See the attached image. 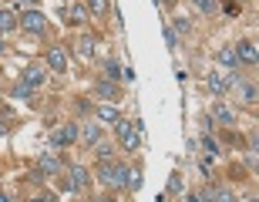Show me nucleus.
Wrapping results in <instances>:
<instances>
[{
    "label": "nucleus",
    "mask_w": 259,
    "mask_h": 202,
    "mask_svg": "<svg viewBox=\"0 0 259 202\" xmlns=\"http://www.w3.org/2000/svg\"><path fill=\"white\" fill-rule=\"evenodd\" d=\"M142 122H128V118H121L115 125V135H118V142H121V148H125L128 155H135L138 148H142Z\"/></svg>",
    "instance_id": "1"
},
{
    "label": "nucleus",
    "mask_w": 259,
    "mask_h": 202,
    "mask_svg": "<svg viewBox=\"0 0 259 202\" xmlns=\"http://www.w3.org/2000/svg\"><path fill=\"white\" fill-rule=\"evenodd\" d=\"M239 81H242V74H229V71H219V67L205 74V88H209L215 98H226V95H229V88L239 85Z\"/></svg>",
    "instance_id": "2"
},
{
    "label": "nucleus",
    "mask_w": 259,
    "mask_h": 202,
    "mask_svg": "<svg viewBox=\"0 0 259 202\" xmlns=\"http://www.w3.org/2000/svg\"><path fill=\"white\" fill-rule=\"evenodd\" d=\"M48 27H51L48 17H44L37 7H27L24 14H20V30H24V34H30V37H44V34H48Z\"/></svg>",
    "instance_id": "3"
},
{
    "label": "nucleus",
    "mask_w": 259,
    "mask_h": 202,
    "mask_svg": "<svg viewBox=\"0 0 259 202\" xmlns=\"http://www.w3.org/2000/svg\"><path fill=\"white\" fill-rule=\"evenodd\" d=\"M64 179H67V185H71V192H84L88 185L95 182V175H91V169L88 165H81V162H67V169H64Z\"/></svg>",
    "instance_id": "4"
},
{
    "label": "nucleus",
    "mask_w": 259,
    "mask_h": 202,
    "mask_svg": "<svg viewBox=\"0 0 259 202\" xmlns=\"http://www.w3.org/2000/svg\"><path fill=\"white\" fill-rule=\"evenodd\" d=\"M64 169H67V158H64V155L44 152V155H37V169H34V172H37V175H54V179H58Z\"/></svg>",
    "instance_id": "5"
},
{
    "label": "nucleus",
    "mask_w": 259,
    "mask_h": 202,
    "mask_svg": "<svg viewBox=\"0 0 259 202\" xmlns=\"http://www.w3.org/2000/svg\"><path fill=\"white\" fill-rule=\"evenodd\" d=\"M44 67L51 74H67V48L64 44H51L44 51Z\"/></svg>",
    "instance_id": "6"
},
{
    "label": "nucleus",
    "mask_w": 259,
    "mask_h": 202,
    "mask_svg": "<svg viewBox=\"0 0 259 202\" xmlns=\"http://www.w3.org/2000/svg\"><path fill=\"white\" fill-rule=\"evenodd\" d=\"M77 132H81V125H77V122L58 125L54 132H51V145H54V148H71V145L77 142Z\"/></svg>",
    "instance_id": "7"
},
{
    "label": "nucleus",
    "mask_w": 259,
    "mask_h": 202,
    "mask_svg": "<svg viewBox=\"0 0 259 202\" xmlns=\"http://www.w3.org/2000/svg\"><path fill=\"white\" fill-rule=\"evenodd\" d=\"M95 95L101 98L105 105H118V101H121V85H118V81H108V77H98Z\"/></svg>",
    "instance_id": "8"
},
{
    "label": "nucleus",
    "mask_w": 259,
    "mask_h": 202,
    "mask_svg": "<svg viewBox=\"0 0 259 202\" xmlns=\"http://www.w3.org/2000/svg\"><path fill=\"white\" fill-rule=\"evenodd\" d=\"M58 17L67 20L71 27H84L88 20H91V14H88L84 4H71V7H58Z\"/></svg>",
    "instance_id": "9"
},
{
    "label": "nucleus",
    "mask_w": 259,
    "mask_h": 202,
    "mask_svg": "<svg viewBox=\"0 0 259 202\" xmlns=\"http://www.w3.org/2000/svg\"><path fill=\"white\" fill-rule=\"evenodd\" d=\"M91 115H95V122H101V125H105V128H115L118 122L125 118V115H121V108H118V105H105V101H98V105H95V111H91Z\"/></svg>",
    "instance_id": "10"
},
{
    "label": "nucleus",
    "mask_w": 259,
    "mask_h": 202,
    "mask_svg": "<svg viewBox=\"0 0 259 202\" xmlns=\"http://www.w3.org/2000/svg\"><path fill=\"white\" fill-rule=\"evenodd\" d=\"M236 61H239V67H256V61H259V51H256V41H249V37H242L239 44H236Z\"/></svg>",
    "instance_id": "11"
},
{
    "label": "nucleus",
    "mask_w": 259,
    "mask_h": 202,
    "mask_svg": "<svg viewBox=\"0 0 259 202\" xmlns=\"http://www.w3.org/2000/svg\"><path fill=\"white\" fill-rule=\"evenodd\" d=\"M98 48H101V41H98L95 34H81V37L74 41V54H77L81 61H95Z\"/></svg>",
    "instance_id": "12"
},
{
    "label": "nucleus",
    "mask_w": 259,
    "mask_h": 202,
    "mask_svg": "<svg viewBox=\"0 0 259 202\" xmlns=\"http://www.w3.org/2000/svg\"><path fill=\"white\" fill-rule=\"evenodd\" d=\"M20 81H24L27 88H34V91H37V88L44 85V81H48V67L34 61V64H27L24 71H20Z\"/></svg>",
    "instance_id": "13"
},
{
    "label": "nucleus",
    "mask_w": 259,
    "mask_h": 202,
    "mask_svg": "<svg viewBox=\"0 0 259 202\" xmlns=\"http://www.w3.org/2000/svg\"><path fill=\"white\" fill-rule=\"evenodd\" d=\"M212 122H219V125L232 128L236 122H239V118H236V111L226 105V98H215V101H212Z\"/></svg>",
    "instance_id": "14"
},
{
    "label": "nucleus",
    "mask_w": 259,
    "mask_h": 202,
    "mask_svg": "<svg viewBox=\"0 0 259 202\" xmlns=\"http://www.w3.org/2000/svg\"><path fill=\"white\" fill-rule=\"evenodd\" d=\"M101 138H105V125H101V122H88V125H81V132H77V142H84L88 148H95Z\"/></svg>",
    "instance_id": "15"
},
{
    "label": "nucleus",
    "mask_w": 259,
    "mask_h": 202,
    "mask_svg": "<svg viewBox=\"0 0 259 202\" xmlns=\"http://www.w3.org/2000/svg\"><path fill=\"white\" fill-rule=\"evenodd\" d=\"M14 30H20V14L14 7H0V37H7Z\"/></svg>",
    "instance_id": "16"
},
{
    "label": "nucleus",
    "mask_w": 259,
    "mask_h": 202,
    "mask_svg": "<svg viewBox=\"0 0 259 202\" xmlns=\"http://www.w3.org/2000/svg\"><path fill=\"white\" fill-rule=\"evenodd\" d=\"M215 64L226 67L229 74H239V61H236V51H232V48H219V51H215Z\"/></svg>",
    "instance_id": "17"
},
{
    "label": "nucleus",
    "mask_w": 259,
    "mask_h": 202,
    "mask_svg": "<svg viewBox=\"0 0 259 202\" xmlns=\"http://www.w3.org/2000/svg\"><path fill=\"white\" fill-rule=\"evenodd\" d=\"M145 185V172H142V165H128V175H125V189L128 192H138Z\"/></svg>",
    "instance_id": "18"
},
{
    "label": "nucleus",
    "mask_w": 259,
    "mask_h": 202,
    "mask_svg": "<svg viewBox=\"0 0 259 202\" xmlns=\"http://www.w3.org/2000/svg\"><path fill=\"white\" fill-rule=\"evenodd\" d=\"M121 71H125V67H121L118 58H105L101 61V77H108V81H121Z\"/></svg>",
    "instance_id": "19"
},
{
    "label": "nucleus",
    "mask_w": 259,
    "mask_h": 202,
    "mask_svg": "<svg viewBox=\"0 0 259 202\" xmlns=\"http://www.w3.org/2000/svg\"><path fill=\"white\" fill-rule=\"evenodd\" d=\"M125 175H128V165L125 162H111V192L125 189Z\"/></svg>",
    "instance_id": "20"
},
{
    "label": "nucleus",
    "mask_w": 259,
    "mask_h": 202,
    "mask_svg": "<svg viewBox=\"0 0 259 202\" xmlns=\"http://www.w3.org/2000/svg\"><path fill=\"white\" fill-rule=\"evenodd\" d=\"M95 158H98V165L115 162V145H111V142H98L95 145Z\"/></svg>",
    "instance_id": "21"
},
{
    "label": "nucleus",
    "mask_w": 259,
    "mask_h": 202,
    "mask_svg": "<svg viewBox=\"0 0 259 202\" xmlns=\"http://www.w3.org/2000/svg\"><path fill=\"white\" fill-rule=\"evenodd\" d=\"M84 7L91 17H108V10H111V0H84Z\"/></svg>",
    "instance_id": "22"
},
{
    "label": "nucleus",
    "mask_w": 259,
    "mask_h": 202,
    "mask_svg": "<svg viewBox=\"0 0 259 202\" xmlns=\"http://www.w3.org/2000/svg\"><path fill=\"white\" fill-rule=\"evenodd\" d=\"M239 98H242V105H256V98H259V91H256V85L252 81H239Z\"/></svg>",
    "instance_id": "23"
},
{
    "label": "nucleus",
    "mask_w": 259,
    "mask_h": 202,
    "mask_svg": "<svg viewBox=\"0 0 259 202\" xmlns=\"http://www.w3.org/2000/svg\"><path fill=\"white\" fill-rule=\"evenodd\" d=\"M199 14H205V17H212V14H219V0H189Z\"/></svg>",
    "instance_id": "24"
},
{
    "label": "nucleus",
    "mask_w": 259,
    "mask_h": 202,
    "mask_svg": "<svg viewBox=\"0 0 259 202\" xmlns=\"http://www.w3.org/2000/svg\"><path fill=\"white\" fill-rule=\"evenodd\" d=\"M172 30L179 34V37H192V20H189V17H175Z\"/></svg>",
    "instance_id": "25"
},
{
    "label": "nucleus",
    "mask_w": 259,
    "mask_h": 202,
    "mask_svg": "<svg viewBox=\"0 0 259 202\" xmlns=\"http://www.w3.org/2000/svg\"><path fill=\"white\" fill-rule=\"evenodd\" d=\"M10 98H17V101H24V98H34V88H27L24 81H17V85L10 88Z\"/></svg>",
    "instance_id": "26"
},
{
    "label": "nucleus",
    "mask_w": 259,
    "mask_h": 202,
    "mask_svg": "<svg viewBox=\"0 0 259 202\" xmlns=\"http://www.w3.org/2000/svg\"><path fill=\"white\" fill-rule=\"evenodd\" d=\"M202 145H205V158H219V145H215V138H212V135H202Z\"/></svg>",
    "instance_id": "27"
},
{
    "label": "nucleus",
    "mask_w": 259,
    "mask_h": 202,
    "mask_svg": "<svg viewBox=\"0 0 259 202\" xmlns=\"http://www.w3.org/2000/svg\"><path fill=\"white\" fill-rule=\"evenodd\" d=\"M165 44H168V51H179V34H175L168 24H165Z\"/></svg>",
    "instance_id": "28"
},
{
    "label": "nucleus",
    "mask_w": 259,
    "mask_h": 202,
    "mask_svg": "<svg viewBox=\"0 0 259 202\" xmlns=\"http://www.w3.org/2000/svg\"><path fill=\"white\" fill-rule=\"evenodd\" d=\"M168 192H185L182 175H179V172H172V179H168Z\"/></svg>",
    "instance_id": "29"
},
{
    "label": "nucleus",
    "mask_w": 259,
    "mask_h": 202,
    "mask_svg": "<svg viewBox=\"0 0 259 202\" xmlns=\"http://www.w3.org/2000/svg\"><path fill=\"white\" fill-rule=\"evenodd\" d=\"M77 111H81V115H91V111H95V101H88V98H77Z\"/></svg>",
    "instance_id": "30"
},
{
    "label": "nucleus",
    "mask_w": 259,
    "mask_h": 202,
    "mask_svg": "<svg viewBox=\"0 0 259 202\" xmlns=\"http://www.w3.org/2000/svg\"><path fill=\"white\" fill-rule=\"evenodd\" d=\"M27 202H58V199H54L51 192H34V195H30Z\"/></svg>",
    "instance_id": "31"
},
{
    "label": "nucleus",
    "mask_w": 259,
    "mask_h": 202,
    "mask_svg": "<svg viewBox=\"0 0 259 202\" xmlns=\"http://www.w3.org/2000/svg\"><path fill=\"white\" fill-rule=\"evenodd\" d=\"M185 202H205V199H202V192H185Z\"/></svg>",
    "instance_id": "32"
},
{
    "label": "nucleus",
    "mask_w": 259,
    "mask_h": 202,
    "mask_svg": "<svg viewBox=\"0 0 259 202\" xmlns=\"http://www.w3.org/2000/svg\"><path fill=\"white\" fill-rule=\"evenodd\" d=\"M95 202H118V199H115V192H105L101 199H95Z\"/></svg>",
    "instance_id": "33"
},
{
    "label": "nucleus",
    "mask_w": 259,
    "mask_h": 202,
    "mask_svg": "<svg viewBox=\"0 0 259 202\" xmlns=\"http://www.w3.org/2000/svg\"><path fill=\"white\" fill-rule=\"evenodd\" d=\"M4 54H7V41L0 37V58H4Z\"/></svg>",
    "instance_id": "34"
},
{
    "label": "nucleus",
    "mask_w": 259,
    "mask_h": 202,
    "mask_svg": "<svg viewBox=\"0 0 259 202\" xmlns=\"http://www.w3.org/2000/svg\"><path fill=\"white\" fill-rule=\"evenodd\" d=\"M0 202H14V199H10V195L4 192V189H0Z\"/></svg>",
    "instance_id": "35"
},
{
    "label": "nucleus",
    "mask_w": 259,
    "mask_h": 202,
    "mask_svg": "<svg viewBox=\"0 0 259 202\" xmlns=\"http://www.w3.org/2000/svg\"><path fill=\"white\" fill-rule=\"evenodd\" d=\"M155 4H158V7H165V4H168V7H172L175 0H155Z\"/></svg>",
    "instance_id": "36"
},
{
    "label": "nucleus",
    "mask_w": 259,
    "mask_h": 202,
    "mask_svg": "<svg viewBox=\"0 0 259 202\" xmlns=\"http://www.w3.org/2000/svg\"><path fill=\"white\" fill-rule=\"evenodd\" d=\"M17 4H27V7H37V0H17Z\"/></svg>",
    "instance_id": "37"
},
{
    "label": "nucleus",
    "mask_w": 259,
    "mask_h": 202,
    "mask_svg": "<svg viewBox=\"0 0 259 202\" xmlns=\"http://www.w3.org/2000/svg\"><path fill=\"white\" fill-rule=\"evenodd\" d=\"M77 202H91V199H77Z\"/></svg>",
    "instance_id": "38"
}]
</instances>
